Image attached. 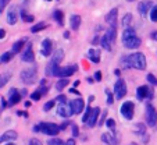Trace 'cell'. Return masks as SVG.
<instances>
[{
	"instance_id": "obj_8",
	"label": "cell",
	"mask_w": 157,
	"mask_h": 145,
	"mask_svg": "<svg viewBox=\"0 0 157 145\" xmlns=\"http://www.w3.org/2000/svg\"><path fill=\"white\" fill-rule=\"evenodd\" d=\"M114 92H116V98L117 99H122L127 95V83L122 78H118L114 85Z\"/></svg>"
},
{
	"instance_id": "obj_33",
	"label": "cell",
	"mask_w": 157,
	"mask_h": 145,
	"mask_svg": "<svg viewBox=\"0 0 157 145\" xmlns=\"http://www.w3.org/2000/svg\"><path fill=\"white\" fill-rule=\"evenodd\" d=\"M10 78H11V74H10V73H4V74L0 75V88L6 85V84L9 83Z\"/></svg>"
},
{
	"instance_id": "obj_47",
	"label": "cell",
	"mask_w": 157,
	"mask_h": 145,
	"mask_svg": "<svg viewBox=\"0 0 157 145\" xmlns=\"http://www.w3.org/2000/svg\"><path fill=\"white\" fill-rule=\"evenodd\" d=\"M106 116H107V110H103V112H101L100 122H99V126H103L104 124V119H106Z\"/></svg>"
},
{
	"instance_id": "obj_4",
	"label": "cell",
	"mask_w": 157,
	"mask_h": 145,
	"mask_svg": "<svg viewBox=\"0 0 157 145\" xmlns=\"http://www.w3.org/2000/svg\"><path fill=\"white\" fill-rule=\"evenodd\" d=\"M20 77H21V81L24 84L31 85V84H33L36 81V78H38V70H36V67L25 68V70L21 71Z\"/></svg>"
},
{
	"instance_id": "obj_21",
	"label": "cell",
	"mask_w": 157,
	"mask_h": 145,
	"mask_svg": "<svg viewBox=\"0 0 157 145\" xmlns=\"http://www.w3.org/2000/svg\"><path fill=\"white\" fill-rule=\"evenodd\" d=\"M17 20H18V15H17V9L15 7H11L7 13V22L10 25H15L17 24Z\"/></svg>"
},
{
	"instance_id": "obj_12",
	"label": "cell",
	"mask_w": 157,
	"mask_h": 145,
	"mask_svg": "<svg viewBox=\"0 0 157 145\" xmlns=\"http://www.w3.org/2000/svg\"><path fill=\"white\" fill-rule=\"evenodd\" d=\"M52 53H53V42L50 39H44L40 46V54L43 57H49Z\"/></svg>"
},
{
	"instance_id": "obj_2",
	"label": "cell",
	"mask_w": 157,
	"mask_h": 145,
	"mask_svg": "<svg viewBox=\"0 0 157 145\" xmlns=\"http://www.w3.org/2000/svg\"><path fill=\"white\" fill-rule=\"evenodd\" d=\"M33 131H42L46 135L56 137L60 131V127L57 124H54V123H39L38 126L33 127Z\"/></svg>"
},
{
	"instance_id": "obj_39",
	"label": "cell",
	"mask_w": 157,
	"mask_h": 145,
	"mask_svg": "<svg viewBox=\"0 0 157 145\" xmlns=\"http://www.w3.org/2000/svg\"><path fill=\"white\" fill-rule=\"evenodd\" d=\"M48 145H64V142H63L60 138H57V137H54V138L49 139V141H48Z\"/></svg>"
},
{
	"instance_id": "obj_56",
	"label": "cell",
	"mask_w": 157,
	"mask_h": 145,
	"mask_svg": "<svg viewBox=\"0 0 157 145\" xmlns=\"http://www.w3.org/2000/svg\"><path fill=\"white\" fill-rule=\"evenodd\" d=\"M17 115H18V116H25V117H28V113L22 112V110H18V112H17Z\"/></svg>"
},
{
	"instance_id": "obj_53",
	"label": "cell",
	"mask_w": 157,
	"mask_h": 145,
	"mask_svg": "<svg viewBox=\"0 0 157 145\" xmlns=\"http://www.w3.org/2000/svg\"><path fill=\"white\" fill-rule=\"evenodd\" d=\"M39 91L42 92V95H46V94H48V88H46V87H40V88H39Z\"/></svg>"
},
{
	"instance_id": "obj_60",
	"label": "cell",
	"mask_w": 157,
	"mask_h": 145,
	"mask_svg": "<svg viewBox=\"0 0 157 145\" xmlns=\"http://www.w3.org/2000/svg\"><path fill=\"white\" fill-rule=\"evenodd\" d=\"M114 74H116L117 77H120V74H121V73H120V70H116V71H114Z\"/></svg>"
},
{
	"instance_id": "obj_50",
	"label": "cell",
	"mask_w": 157,
	"mask_h": 145,
	"mask_svg": "<svg viewBox=\"0 0 157 145\" xmlns=\"http://www.w3.org/2000/svg\"><path fill=\"white\" fill-rule=\"evenodd\" d=\"M101 77H103V75H101L100 71H96V73H95V77H93V78H95V81H101Z\"/></svg>"
},
{
	"instance_id": "obj_36",
	"label": "cell",
	"mask_w": 157,
	"mask_h": 145,
	"mask_svg": "<svg viewBox=\"0 0 157 145\" xmlns=\"http://www.w3.org/2000/svg\"><path fill=\"white\" fill-rule=\"evenodd\" d=\"M149 14H150V20L153 21V22H157V4H154V6L151 7Z\"/></svg>"
},
{
	"instance_id": "obj_3",
	"label": "cell",
	"mask_w": 157,
	"mask_h": 145,
	"mask_svg": "<svg viewBox=\"0 0 157 145\" xmlns=\"http://www.w3.org/2000/svg\"><path fill=\"white\" fill-rule=\"evenodd\" d=\"M129 63L131 68H136V70H145L146 68V57L140 52L129 54Z\"/></svg>"
},
{
	"instance_id": "obj_7",
	"label": "cell",
	"mask_w": 157,
	"mask_h": 145,
	"mask_svg": "<svg viewBox=\"0 0 157 145\" xmlns=\"http://www.w3.org/2000/svg\"><path fill=\"white\" fill-rule=\"evenodd\" d=\"M145 117H146V123H147L149 127H154V126H156V123H157V110L151 103H149L147 106H146Z\"/></svg>"
},
{
	"instance_id": "obj_55",
	"label": "cell",
	"mask_w": 157,
	"mask_h": 145,
	"mask_svg": "<svg viewBox=\"0 0 157 145\" xmlns=\"http://www.w3.org/2000/svg\"><path fill=\"white\" fill-rule=\"evenodd\" d=\"M4 36H6V31H4L3 28H0V39H3Z\"/></svg>"
},
{
	"instance_id": "obj_45",
	"label": "cell",
	"mask_w": 157,
	"mask_h": 145,
	"mask_svg": "<svg viewBox=\"0 0 157 145\" xmlns=\"http://www.w3.org/2000/svg\"><path fill=\"white\" fill-rule=\"evenodd\" d=\"M106 94H107V105H113L114 103V96L111 95L110 91H106Z\"/></svg>"
},
{
	"instance_id": "obj_34",
	"label": "cell",
	"mask_w": 157,
	"mask_h": 145,
	"mask_svg": "<svg viewBox=\"0 0 157 145\" xmlns=\"http://www.w3.org/2000/svg\"><path fill=\"white\" fill-rule=\"evenodd\" d=\"M13 56H14V54H13L11 52H6V53H3L2 56H0V62H2V63H7V62H10V60L13 59Z\"/></svg>"
},
{
	"instance_id": "obj_22",
	"label": "cell",
	"mask_w": 157,
	"mask_h": 145,
	"mask_svg": "<svg viewBox=\"0 0 157 145\" xmlns=\"http://www.w3.org/2000/svg\"><path fill=\"white\" fill-rule=\"evenodd\" d=\"M88 57L89 60H92L93 63H99L100 62V50L99 49H89L88 50Z\"/></svg>"
},
{
	"instance_id": "obj_41",
	"label": "cell",
	"mask_w": 157,
	"mask_h": 145,
	"mask_svg": "<svg viewBox=\"0 0 157 145\" xmlns=\"http://www.w3.org/2000/svg\"><path fill=\"white\" fill-rule=\"evenodd\" d=\"M21 17H22V20H24L25 22H32L33 21V15L27 14L25 11H21Z\"/></svg>"
},
{
	"instance_id": "obj_57",
	"label": "cell",
	"mask_w": 157,
	"mask_h": 145,
	"mask_svg": "<svg viewBox=\"0 0 157 145\" xmlns=\"http://www.w3.org/2000/svg\"><path fill=\"white\" fill-rule=\"evenodd\" d=\"M70 92H71V94H77L78 96H79V92H78V91H77V89H75V88H71V89H70Z\"/></svg>"
},
{
	"instance_id": "obj_16",
	"label": "cell",
	"mask_w": 157,
	"mask_h": 145,
	"mask_svg": "<svg viewBox=\"0 0 157 145\" xmlns=\"http://www.w3.org/2000/svg\"><path fill=\"white\" fill-rule=\"evenodd\" d=\"M122 43H124V46L127 47V49H138V47L142 45V39H140L139 36H133V38L124 41Z\"/></svg>"
},
{
	"instance_id": "obj_29",
	"label": "cell",
	"mask_w": 157,
	"mask_h": 145,
	"mask_svg": "<svg viewBox=\"0 0 157 145\" xmlns=\"http://www.w3.org/2000/svg\"><path fill=\"white\" fill-rule=\"evenodd\" d=\"M68 84H70L68 78H60V80L56 83V89L57 91H63V89L68 85Z\"/></svg>"
},
{
	"instance_id": "obj_37",
	"label": "cell",
	"mask_w": 157,
	"mask_h": 145,
	"mask_svg": "<svg viewBox=\"0 0 157 145\" xmlns=\"http://www.w3.org/2000/svg\"><path fill=\"white\" fill-rule=\"evenodd\" d=\"M42 96H43V95H42V92L39 91V89H36L35 92H32V94H31V99H32L33 102H36V101H39V99L42 98Z\"/></svg>"
},
{
	"instance_id": "obj_63",
	"label": "cell",
	"mask_w": 157,
	"mask_h": 145,
	"mask_svg": "<svg viewBox=\"0 0 157 145\" xmlns=\"http://www.w3.org/2000/svg\"><path fill=\"white\" fill-rule=\"evenodd\" d=\"M127 2H135V0H127Z\"/></svg>"
},
{
	"instance_id": "obj_61",
	"label": "cell",
	"mask_w": 157,
	"mask_h": 145,
	"mask_svg": "<svg viewBox=\"0 0 157 145\" xmlns=\"http://www.w3.org/2000/svg\"><path fill=\"white\" fill-rule=\"evenodd\" d=\"M93 99H95V96H93V95H90V96H89V103H90V102H92Z\"/></svg>"
},
{
	"instance_id": "obj_59",
	"label": "cell",
	"mask_w": 157,
	"mask_h": 145,
	"mask_svg": "<svg viewBox=\"0 0 157 145\" xmlns=\"http://www.w3.org/2000/svg\"><path fill=\"white\" fill-rule=\"evenodd\" d=\"M86 81H88V83H89V84H92V83H93V78L88 77V78H86Z\"/></svg>"
},
{
	"instance_id": "obj_46",
	"label": "cell",
	"mask_w": 157,
	"mask_h": 145,
	"mask_svg": "<svg viewBox=\"0 0 157 145\" xmlns=\"http://www.w3.org/2000/svg\"><path fill=\"white\" fill-rule=\"evenodd\" d=\"M79 135V128H78V126L77 124H72V137H78Z\"/></svg>"
},
{
	"instance_id": "obj_52",
	"label": "cell",
	"mask_w": 157,
	"mask_h": 145,
	"mask_svg": "<svg viewBox=\"0 0 157 145\" xmlns=\"http://www.w3.org/2000/svg\"><path fill=\"white\" fill-rule=\"evenodd\" d=\"M64 145H77V144H75V139L74 138H70V139H67V141L64 142Z\"/></svg>"
},
{
	"instance_id": "obj_43",
	"label": "cell",
	"mask_w": 157,
	"mask_h": 145,
	"mask_svg": "<svg viewBox=\"0 0 157 145\" xmlns=\"http://www.w3.org/2000/svg\"><path fill=\"white\" fill-rule=\"evenodd\" d=\"M146 78H147V81L151 84V85H157V78H156V75H154V74L149 73L147 77H146Z\"/></svg>"
},
{
	"instance_id": "obj_62",
	"label": "cell",
	"mask_w": 157,
	"mask_h": 145,
	"mask_svg": "<svg viewBox=\"0 0 157 145\" xmlns=\"http://www.w3.org/2000/svg\"><path fill=\"white\" fill-rule=\"evenodd\" d=\"M6 145H15V144H13V142H7Z\"/></svg>"
},
{
	"instance_id": "obj_23",
	"label": "cell",
	"mask_w": 157,
	"mask_h": 145,
	"mask_svg": "<svg viewBox=\"0 0 157 145\" xmlns=\"http://www.w3.org/2000/svg\"><path fill=\"white\" fill-rule=\"evenodd\" d=\"M106 36L107 39L110 41V43L114 45V42H116V38H117V27H110L109 30L106 31Z\"/></svg>"
},
{
	"instance_id": "obj_49",
	"label": "cell",
	"mask_w": 157,
	"mask_h": 145,
	"mask_svg": "<svg viewBox=\"0 0 157 145\" xmlns=\"http://www.w3.org/2000/svg\"><path fill=\"white\" fill-rule=\"evenodd\" d=\"M65 101H67V98H65L64 95H60V96L56 98V102H59V103H65Z\"/></svg>"
},
{
	"instance_id": "obj_25",
	"label": "cell",
	"mask_w": 157,
	"mask_h": 145,
	"mask_svg": "<svg viewBox=\"0 0 157 145\" xmlns=\"http://www.w3.org/2000/svg\"><path fill=\"white\" fill-rule=\"evenodd\" d=\"M18 137V134L15 131H6L3 135H0V144L2 142H6V141H11V139H15Z\"/></svg>"
},
{
	"instance_id": "obj_64",
	"label": "cell",
	"mask_w": 157,
	"mask_h": 145,
	"mask_svg": "<svg viewBox=\"0 0 157 145\" xmlns=\"http://www.w3.org/2000/svg\"><path fill=\"white\" fill-rule=\"evenodd\" d=\"M129 145H138V144H133V142H132V144H129Z\"/></svg>"
},
{
	"instance_id": "obj_54",
	"label": "cell",
	"mask_w": 157,
	"mask_h": 145,
	"mask_svg": "<svg viewBox=\"0 0 157 145\" xmlns=\"http://www.w3.org/2000/svg\"><path fill=\"white\" fill-rule=\"evenodd\" d=\"M150 38L153 39V41H157V31H153V32L150 34Z\"/></svg>"
},
{
	"instance_id": "obj_51",
	"label": "cell",
	"mask_w": 157,
	"mask_h": 145,
	"mask_svg": "<svg viewBox=\"0 0 157 145\" xmlns=\"http://www.w3.org/2000/svg\"><path fill=\"white\" fill-rule=\"evenodd\" d=\"M70 124H71V122H68V120H67V122H64L61 126H60V130H65V128L68 127Z\"/></svg>"
},
{
	"instance_id": "obj_24",
	"label": "cell",
	"mask_w": 157,
	"mask_h": 145,
	"mask_svg": "<svg viewBox=\"0 0 157 145\" xmlns=\"http://www.w3.org/2000/svg\"><path fill=\"white\" fill-rule=\"evenodd\" d=\"M70 24H71V30L72 31H78L79 27H81V15H78V14L71 15V18H70Z\"/></svg>"
},
{
	"instance_id": "obj_20",
	"label": "cell",
	"mask_w": 157,
	"mask_h": 145,
	"mask_svg": "<svg viewBox=\"0 0 157 145\" xmlns=\"http://www.w3.org/2000/svg\"><path fill=\"white\" fill-rule=\"evenodd\" d=\"M101 141L106 142L107 145H118V138L114 134H110V133H104L101 135Z\"/></svg>"
},
{
	"instance_id": "obj_18",
	"label": "cell",
	"mask_w": 157,
	"mask_h": 145,
	"mask_svg": "<svg viewBox=\"0 0 157 145\" xmlns=\"http://www.w3.org/2000/svg\"><path fill=\"white\" fill-rule=\"evenodd\" d=\"M70 105H71V107H72V112H74V115H79V113H82L83 107H85L83 99H81V98L74 99V101H72Z\"/></svg>"
},
{
	"instance_id": "obj_11",
	"label": "cell",
	"mask_w": 157,
	"mask_h": 145,
	"mask_svg": "<svg viewBox=\"0 0 157 145\" xmlns=\"http://www.w3.org/2000/svg\"><path fill=\"white\" fill-rule=\"evenodd\" d=\"M57 112H59V116H61L64 119H70L74 115L71 105H68V103H60L59 107H57Z\"/></svg>"
},
{
	"instance_id": "obj_15",
	"label": "cell",
	"mask_w": 157,
	"mask_h": 145,
	"mask_svg": "<svg viewBox=\"0 0 157 145\" xmlns=\"http://www.w3.org/2000/svg\"><path fill=\"white\" fill-rule=\"evenodd\" d=\"M133 131L136 133V135H139L140 138H142L143 142H147V141H149L147 133H146V126L143 124V123H136V126H135Z\"/></svg>"
},
{
	"instance_id": "obj_38",
	"label": "cell",
	"mask_w": 157,
	"mask_h": 145,
	"mask_svg": "<svg viewBox=\"0 0 157 145\" xmlns=\"http://www.w3.org/2000/svg\"><path fill=\"white\" fill-rule=\"evenodd\" d=\"M54 105H56V99H53V101H49L48 103H44L43 110H44V112H49V110H52L54 107Z\"/></svg>"
},
{
	"instance_id": "obj_27",
	"label": "cell",
	"mask_w": 157,
	"mask_h": 145,
	"mask_svg": "<svg viewBox=\"0 0 157 145\" xmlns=\"http://www.w3.org/2000/svg\"><path fill=\"white\" fill-rule=\"evenodd\" d=\"M53 18L56 20V22L59 24V25H64V13H63L61 10H56V11L53 13Z\"/></svg>"
},
{
	"instance_id": "obj_9",
	"label": "cell",
	"mask_w": 157,
	"mask_h": 145,
	"mask_svg": "<svg viewBox=\"0 0 157 145\" xmlns=\"http://www.w3.org/2000/svg\"><path fill=\"white\" fill-rule=\"evenodd\" d=\"M136 96L139 101H145L146 98L151 99L153 98V89L147 85H140L139 88L136 89Z\"/></svg>"
},
{
	"instance_id": "obj_1",
	"label": "cell",
	"mask_w": 157,
	"mask_h": 145,
	"mask_svg": "<svg viewBox=\"0 0 157 145\" xmlns=\"http://www.w3.org/2000/svg\"><path fill=\"white\" fill-rule=\"evenodd\" d=\"M63 59H64V50H63V49H57V50L53 53V56H52L48 67H46V73H48V75H53V73L56 71V68L60 67V63L63 62Z\"/></svg>"
},
{
	"instance_id": "obj_48",
	"label": "cell",
	"mask_w": 157,
	"mask_h": 145,
	"mask_svg": "<svg viewBox=\"0 0 157 145\" xmlns=\"http://www.w3.org/2000/svg\"><path fill=\"white\" fill-rule=\"evenodd\" d=\"M29 145H43V144H42L40 139H38V138H32V139L29 141Z\"/></svg>"
},
{
	"instance_id": "obj_19",
	"label": "cell",
	"mask_w": 157,
	"mask_h": 145,
	"mask_svg": "<svg viewBox=\"0 0 157 145\" xmlns=\"http://www.w3.org/2000/svg\"><path fill=\"white\" fill-rule=\"evenodd\" d=\"M21 60H22V62H27V63H32L33 60H35V53H33V50H32V46H31V43L27 45V50L22 53V56H21Z\"/></svg>"
},
{
	"instance_id": "obj_44",
	"label": "cell",
	"mask_w": 157,
	"mask_h": 145,
	"mask_svg": "<svg viewBox=\"0 0 157 145\" xmlns=\"http://www.w3.org/2000/svg\"><path fill=\"white\" fill-rule=\"evenodd\" d=\"M10 2H11V0H0V14L3 13V10L6 9V6L10 3Z\"/></svg>"
},
{
	"instance_id": "obj_10",
	"label": "cell",
	"mask_w": 157,
	"mask_h": 145,
	"mask_svg": "<svg viewBox=\"0 0 157 145\" xmlns=\"http://www.w3.org/2000/svg\"><path fill=\"white\" fill-rule=\"evenodd\" d=\"M22 99V94H21V91H18L17 88H11L9 91V102H7V105L9 106H14V105H17L18 102Z\"/></svg>"
},
{
	"instance_id": "obj_13",
	"label": "cell",
	"mask_w": 157,
	"mask_h": 145,
	"mask_svg": "<svg viewBox=\"0 0 157 145\" xmlns=\"http://www.w3.org/2000/svg\"><path fill=\"white\" fill-rule=\"evenodd\" d=\"M117 17H118V10H117V9H111L106 14L104 20H106V22L109 24L110 27H117Z\"/></svg>"
},
{
	"instance_id": "obj_31",
	"label": "cell",
	"mask_w": 157,
	"mask_h": 145,
	"mask_svg": "<svg viewBox=\"0 0 157 145\" xmlns=\"http://www.w3.org/2000/svg\"><path fill=\"white\" fill-rule=\"evenodd\" d=\"M100 45H101V47H103L104 50H107V52L111 50V46H113L106 36H101V38H100Z\"/></svg>"
},
{
	"instance_id": "obj_17",
	"label": "cell",
	"mask_w": 157,
	"mask_h": 145,
	"mask_svg": "<svg viewBox=\"0 0 157 145\" xmlns=\"http://www.w3.org/2000/svg\"><path fill=\"white\" fill-rule=\"evenodd\" d=\"M99 115H100V107H93L92 109V113H90V116H89L88 122L85 123L88 127H95L96 123H98V117Z\"/></svg>"
},
{
	"instance_id": "obj_32",
	"label": "cell",
	"mask_w": 157,
	"mask_h": 145,
	"mask_svg": "<svg viewBox=\"0 0 157 145\" xmlns=\"http://www.w3.org/2000/svg\"><path fill=\"white\" fill-rule=\"evenodd\" d=\"M44 28H46V24H44L43 21H40V22H36L35 25L31 28V32H32V34H36V32H39V31L44 30Z\"/></svg>"
},
{
	"instance_id": "obj_28",
	"label": "cell",
	"mask_w": 157,
	"mask_h": 145,
	"mask_svg": "<svg viewBox=\"0 0 157 145\" xmlns=\"http://www.w3.org/2000/svg\"><path fill=\"white\" fill-rule=\"evenodd\" d=\"M133 36H136V32H135V30H133V28H127V30L122 32V42L127 41V39L133 38Z\"/></svg>"
},
{
	"instance_id": "obj_58",
	"label": "cell",
	"mask_w": 157,
	"mask_h": 145,
	"mask_svg": "<svg viewBox=\"0 0 157 145\" xmlns=\"http://www.w3.org/2000/svg\"><path fill=\"white\" fill-rule=\"evenodd\" d=\"M63 36H64L65 39H68V38H70V32H68V31H65V32H64V35H63Z\"/></svg>"
},
{
	"instance_id": "obj_5",
	"label": "cell",
	"mask_w": 157,
	"mask_h": 145,
	"mask_svg": "<svg viewBox=\"0 0 157 145\" xmlns=\"http://www.w3.org/2000/svg\"><path fill=\"white\" fill-rule=\"evenodd\" d=\"M77 70H78V66H75V64L67 66V67H59V68H56L53 75L54 77H59V78H68V77H71L72 74H75Z\"/></svg>"
},
{
	"instance_id": "obj_40",
	"label": "cell",
	"mask_w": 157,
	"mask_h": 145,
	"mask_svg": "<svg viewBox=\"0 0 157 145\" xmlns=\"http://www.w3.org/2000/svg\"><path fill=\"white\" fill-rule=\"evenodd\" d=\"M106 126L110 128V130H116V120L114 119H107L106 120Z\"/></svg>"
},
{
	"instance_id": "obj_30",
	"label": "cell",
	"mask_w": 157,
	"mask_h": 145,
	"mask_svg": "<svg viewBox=\"0 0 157 145\" xmlns=\"http://www.w3.org/2000/svg\"><path fill=\"white\" fill-rule=\"evenodd\" d=\"M120 64H121V68H124V70H128V68H131L129 54H125V56H122L121 59H120Z\"/></svg>"
},
{
	"instance_id": "obj_26",
	"label": "cell",
	"mask_w": 157,
	"mask_h": 145,
	"mask_svg": "<svg viewBox=\"0 0 157 145\" xmlns=\"http://www.w3.org/2000/svg\"><path fill=\"white\" fill-rule=\"evenodd\" d=\"M27 42V39H20V41H17L14 45H13V49H11V53L13 54H18L21 50H22V47H24V43Z\"/></svg>"
},
{
	"instance_id": "obj_14",
	"label": "cell",
	"mask_w": 157,
	"mask_h": 145,
	"mask_svg": "<svg viewBox=\"0 0 157 145\" xmlns=\"http://www.w3.org/2000/svg\"><path fill=\"white\" fill-rule=\"evenodd\" d=\"M151 7H153V3H151L150 0H145V2H140V3L138 4V11H139V14L142 15V17H146L147 13H150Z\"/></svg>"
},
{
	"instance_id": "obj_35",
	"label": "cell",
	"mask_w": 157,
	"mask_h": 145,
	"mask_svg": "<svg viewBox=\"0 0 157 145\" xmlns=\"http://www.w3.org/2000/svg\"><path fill=\"white\" fill-rule=\"evenodd\" d=\"M131 21H132V14H131V13H128V14H125L124 17H122L121 24L124 25V27H128V25L131 24Z\"/></svg>"
},
{
	"instance_id": "obj_6",
	"label": "cell",
	"mask_w": 157,
	"mask_h": 145,
	"mask_svg": "<svg viewBox=\"0 0 157 145\" xmlns=\"http://www.w3.org/2000/svg\"><path fill=\"white\" fill-rule=\"evenodd\" d=\"M120 113H121L122 117H125L127 120H132L133 119V115H135V105L133 102L131 101H127L121 105L120 107Z\"/></svg>"
},
{
	"instance_id": "obj_42",
	"label": "cell",
	"mask_w": 157,
	"mask_h": 145,
	"mask_svg": "<svg viewBox=\"0 0 157 145\" xmlns=\"http://www.w3.org/2000/svg\"><path fill=\"white\" fill-rule=\"evenodd\" d=\"M92 109H93V107H90V106H88V107H86V110H85V115H83V117H82V122H83V123H86V122H88L89 116H90V113H92Z\"/></svg>"
}]
</instances>
